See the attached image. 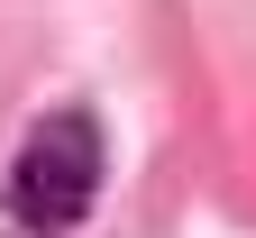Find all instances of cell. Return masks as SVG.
Wrapping results in <instances>:
<instances>
[{"mask_svg": "<svg viewBox=\"0 0 256 238\" xmlns=\"http://www.w3.org/2000/svg\"><path fill=\"white\" fill-rule=\"evenodd\" d=\"M92 192H101V119H92V110L37 119V128H28V147H18V165H10V183H0L10 220L37 229V238L74 229V220L92 211Z\"/></svg>", "mask_w": 256, "mask_h": 238, "instance_id": "cell-1", "label": "cell"}]
</instances>
